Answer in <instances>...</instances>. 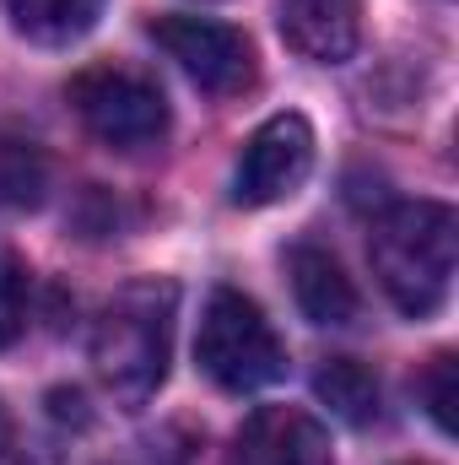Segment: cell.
I'll list each match as a JSON object with an SVG mask.
<instances>
[{
  "instance_id": "cell-1",
  "label": "cell",
  "mask_w": 459,
  "mask_h": 465,
  "mask_svg": "<svg viewBox=\"0 0 459 465\" xmlns=\"http://www.w3.org/2000/svg\"><path fill=\"white\" fill-rule=\"evenodd\" d=\"M173 314H179V287L157 276L119 287L103 303L93 325V368L124 411H141L162 390L173 357Z\"/></svg>"
},
{
  "instance_id": "cell-2",
  "label": "cell",
  "mask_w": 459,
  "mask_h": 465,
  "mask_svg": "<svg viewBox=\"0 0 459 465\" xmlns=\"http://www.w3.org/2000/svg\"><path fill=\"white\" fill-rule=\"evenodd\" d=\"M454 212L444 201H400L373 223V276L405 320H433L454 292Z\"/></svg>"
},
{
  "instance_id": "cell-3",
  "label": "cell",
  "mask_w": 459,
  "mask_h": 465,
  "mask_svg": "<svg viewBox=\"0 0 459 465\" xmlns=\"http://www.w3.org/2000/svg\"><path fill=\"white\" fill-rule=\"evenodd\" d=\"M195 362L211 384H222L232 395H249V390H265L287 373V347L249 292L217 287L206 298V314H200Z\"/></svg>"
},
{
  "instance_id": "cell-4",
  "label": "cell",
  "mask_w": 459,
  "mask_h": 465,
  "mask_svg": "<svg viewBox=\"0 0 459 465\" xmlns=\"http://www.w3.org/2000/svg\"><path fill=\"white\" fill-rule=\"evenodd\" d=\"M71 109L82 124L114 146V152H146L168 135V98L151 76L130 65H93L71 82Z\"/></svg>"
},
{
  "instance_id": "cell-5",
  "label": "cell",
  "mask_w": 459,
  "mask_h": 465,
  "mask_svg": "<svg viewBox=\"0 0 459 465\" xmlns=\"http://www.w3.org/2000/svg\"><path fill=\"white\" fill-rule=\"evenodd\" d=\"M151 38L211 98H232V93H243L254 82V44H249V33H238L228 22H211V16H157Z\"/></svg>"
},
{
  "instance_id": "cell-6",
  "label": "cell",
  "mask_w": 459,
  "mask_h": 465,
  "mask_svg": "<svg viewBox=\"0 0 459 465\" xmlns=\"http://www.w3.org/2000/svg\"><path fill=\"white\" fill-rule=\"evenodd\" d=\"M308 173H314V124L303 114H270L238 157L232 201L238 206H276V201L298 195Z\"/></svg>"
},
{
  "instance_id": "cell-7",
  "label": "cell",
  "mask_w": 459,
  "mask_h": 465,
  "mask_svg": "<svg viewBox=\"0 0 459 465\" xmlns=\"http://www.w3.org/2000/svg\"><path fill=\"white\" fill-rule=\"evenodd\" d=\"M232 465H336V455L319 417L298 406H259L232 439Z\"/></svg>"
},
{
  "instance_id": "cell-8",
  "label": "cell",
  "mask_w": 459,
  "mask_h": 465,
  "mask_svg": "<svg viewBox=\"0 0 459 465\" xmlns=\"http://www.w3.org/2000/svg\"><path fill=\"white\" fill-rule=\"evenodd\" d=\"M281 38L303 60L341 65L356 54V5L351 0H287L281 5Z\"/></svg>"
},
{
  "instance_id": "cell-9",
  "label": "cell",
  "mask_w": 459,
  "mask_h": 465,
  "mask_svg": "<svg viewBox=\"0 0 459 465\" xmlns=\"http://www.w3.org/2000/svg\"><path fill=\"white\" fill-rule=\"evenodd\" d=\"M287 276H292V298L314 325H351L356 320V287L341 271V260L330 249L298 243L287 254Z\"/></svg>"
},
{
  "instance_id": "cell-10",
  "label": "cell",
  "mask_w": 459,
  "mask_h": 465,
  "mask_svg": "<svg viewBox=\"0 0 459 465\" xmlns=\"http://www.w3.org/2000/svg\"><path fill=\"white\" fill-rule=\"evenodd\" d=\"M5 11H11V27L27 44L65 49V44H76L98 27L103 0H5Z\"/></svg>"
},
{
  "instance_id": "cell-11",
  "label": "cell",
  "mask_w": 459,
  "mask_h": 465,
  "mask_svg": "<svg viewBox=\"0 0 459 465\" xmlns=\"http://www.w3.org/2000/svg\"><path fill=\"white\" fill-rule=\"evenodd\" d=\"M314 395L330 406V417H341L346 428L378 422V401H384L378 373H373L367 362H356V357H330V362L314 373Z\"/></svg>"
},
{
  "instance_id": "cell-12",
  "label": "cell",
  "mask_w": 459,
  "mask_h": 465,
  "mask_svg": "<svg viewBox=\"0 0 459 465\" xmlns=\"http://www.w3.org/2000/svg\"><path fill=\"white\" fill-rule=\"evenodd\" d=\"M49 190V163L33 141L0 135V212H33Z\"/></svg>"
},
{
  "instance_id": "cell-13",
  "label": "cell",
  "mask_w": 459,
  "mask_h": 465,
  "mask_svg": "<svg viewBox=\"0 0 459 465\" xmlns=\"http://www.w3.org/2000/svg\"><path fill=\"white\" fill-rule=\"evenodd\" d=\"M422 401H427V417L444 428V433H454V406H459V362L449 351H438L433 362H427V373H422Z\"/></svg>"
},
{
  "instance_id": "cell-14",
  "label": "cell",
  "mask_w": 459,
  "mask_h": 465,
  "mask_svg": "<svg viewBox=\"0 0 459 465\" xmlns=\"http://www.w3.org/2000/svg\"><path fill=\"white\" fill-rule=\"evenodd\" d=\"M27 325V271L16 265V254L0 249V347H11Z\"/></svg>"
},
{
  "instance_id": "cell-15",
  "label": "cell",
  "mask_w": 459,
  "mask_h": 465,
  "mask_svg": "<svg viewBox=\"0 0 459 465\" xmlns=\"http://www.w3.org/2000/svg\"><path fill=\"white\" fill-rule=\"evenodd\" d=\"M5 444H11V417H5V406H0V455H5Z\"/></svg>"
}]
</instances>
